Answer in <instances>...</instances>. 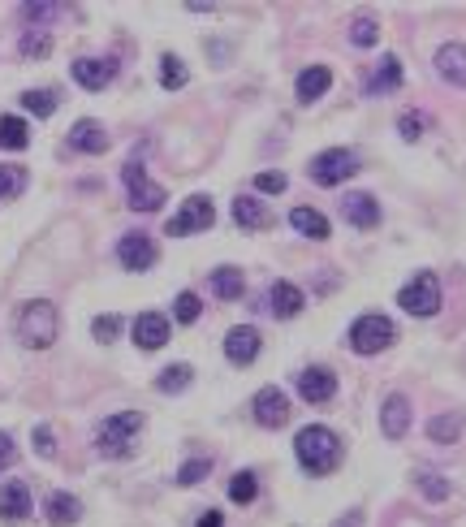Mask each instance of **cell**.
Returning <instances> with one entry per match:
<instances>
[{
    "mask_svg": "<svg viewBox=\"0 0 466 527\" xmlns=\"http://www.w3.org/2000/svg\"><path fill=\"white\" fill-rule=\"evenodd\" d=\"M294 454H298V467L307 475H329L341 463V441L324 424H311V428H303L294 437Z\"/></svg>",
    "mask_w": 466,
    "mask_h": 527,
    "instance_id": "6da1fadb",
    "label": "cell"
},
{
    "mask_svg": "<svg viewBox=\"0 0 466 527\" xmlns=\"http://www.w3.org/2000/svg\"><path fill=\"white\" fill-rule=\"evenodd\" d=\"M57 329H61V315L48 298H35V303H26L18 312V342L31 346V351H48L57 342Z\"/></svg>",
    "mask_w": 466,
    "mask_h": 527,
    "instance_id": "7a4b0ae2",
    "label": "cell"
},
{
    "mask_svg": "<svg viewBox=\"0 0 466 527\" xmlns=\"http://www.w3.org/2000/svg\"><path fill=\"white\" fill-rule=\"evenodd\" d=\"M143 432V410H116L96 428V449L104 458H126Z\"/></svg>",
    "mask_w": 466,
    "mask_h": 527,
    "instance_id": "3957f363",
    "label": "cell"
},
{
    "mask_svg": "<svg viewBox=\"0 0 466 527\" xmlns=\"http://www.w3.org/2000/svg\"><path fill=\"white\" fill-rule=\"evenodd\" d=\"M359 169H363L359 152H350V147H329V152H320V156L311 160L307 174L315 186H341V182H350Z\"/></svg>",
    "mask_w": 466,
    "mask_h": 527,
    "instance_id": "277c9868",
    "label": "cell"
},
{
    "mask_svg": "<svg viewBox=\"0 0 466 527\" xmlns=\"http://www.w3.org/2000/svg\"><path fill=\"white\" fill-rule=\"evenodd\" d=\"M121 182H126V199H130V208L135 212H155V208H164V186L147 177L143 169V160H126V169H121Z\"/></svg>",
    "mask_w": 466,
    "mask_h": 527,
    "instance_id": "5b68a950",
    "label": "cell"
},
{
    "mask_svg": "<svg viewBox=\"0 0 466 527\" xmlns=\"http://www.w3.org/2000/svg\"><path fill=\"white\" fill-rule=\"evenodd\" d=\"M393 337H397V329H393V320L380 312L371 315H359L354 325H350V346L359 354H380L393 346Z\"/></svg>",
    "mask_w": 466,
    "mask_h": 527,
    "instance_id": "8992f818",
    "label": "cell"
},
{
    "mask_svg": "<svg viewBox=\"0 0 466 527\" xmlns=\"http://www.w3.org/2000/svg\"><path fill=\"white\" fill-rule=\"evenodd\" d=\"M397 307L410 315H436L441 312V281H436V273H415L397 290Z\"/></svg>",
    "mask_w": 466,
    "mask_h": 527,
    "instance_id": "52a82bcc",
    "label": "cell"
},
{
    "mask_svg": "<svg viewBox=\"0 0 466 527\" xmlns=\"http://www.w3.org/2000/svg\"><path fill=\"white\" fill-rule=\"evenodd\" d=\"M216 221V208L208 195H191L182 208H177V216L164 225V234L169 238H186V234H203V230H212Z\"/></svg>",
    "mask_w": 466,
    "mask_h": 527,
    "instance_id": "ba28073f",
    "label": "cell"
},
{
    "mask_svg": "<svg viewBox=\"0 0 466 527\" xmlns=\"http://www.w3.org/2000/svg\"><path fill=\"white\" fill-rule=\"evenodd\" d=\"M70 74H74V82L82 91H104L116 79V61L113 57H78L70 65Z\"/></svg>",
    "mask_w": 466,
    "mask_h": 527,
    "instance_id": "9c48e42d",
    "label": "cell"
},
{
    "mask_svg": "<svg viewBox=\"0 0 466 527\" xmlns=\"http://www.w3.org/2000/svg\"><path fill=\"white\" fill-rule=\"evenodd\" d=\"M251 410L259 428H285V419H290V402H285V393L276 390V385H264V390L255 393Z\"/></svg>",
    "mask_w": 466,
    "mask_h": 527,
    "instance_id": "30bf717a",
    "label": "cell"
},
{
    "mask_svg": "<svg viewBox=\"0 0 466 527\" xmlns=\"http://www.w3.org/2000/svg\"><path fill=\"white\" fill-rule=\"evenodd\" d=\"M155 242L147 234H126L116 242V259H121V268H130V273H147L155 264Z\"/></svg>",
    "mask_w": 466,
    "mask_h": 527,
    "instance_id": "8fae6325",
    "label": "cell"
},
{
    "mask_svg": "<svg viewBox=\"0 0 466 527\" xmlns=\"http://www.w3.org/2000/svg\"><path fill=\"white\" fill-rule=\"evenodd\" d=\"M259 329H251V325H238V329H229V337H225V354H229V363H238V368H251L255 359H259Z\"/></svg>",
    "mask_w": 466,
    "mask_h": 527,
    "instance_id": "7c38bea8",
    "label": "cell"
},
{
    "mask_svg": "<svg viewBox=\"0 0 466 527\" xmlns=\"http://www.w3.org/2000/svg\"><path fill=\"white\" fill-rule=\"evenodd\" d=\"M70 152H78V156H99V152H108V130L91 118L74 121V130H70Z\"/></svg>",
    "mask_w": 466,
    "mask_h": 527,
    "instance_id": "4fadbf2b",
    "label": "cell"
},
{
    "mask_svg": "<svg viewBox=\"0 0 466 527\" xmlns=\"http://www.w3.org/2000/svg\"><path fill=\"white\" fill-rule=\"evenodd\" d=\"M341 216H346L354 230H376L380 225V203L368 195V191H350L341 199Z\"/></svg>",
    "mask_w": 466,
    "mask_h": 527,
    "instance_id": "5bb4252c",
    "label": "cell"
},
{
    "mask_svg": "<svg viewBox=\"0 0 466 527\" xmlns=\"http://www.w3.org/2000/svg\"><path fill=\"white\" fill-rule=\"evenodd\" d=\"M298 393H303V402L324 407L332 393H337V376H332L329 368H303L298 372Z\"/></svg>",
    "mask_w": 466,
    "mask_h": 527,
    "instance_id": "9a60e30c",
    "label": "cell"
},
{
    "mask_svg": "<svg viewBox=\"0 0 466 527\" xmlns=\"http://www.w3.org/2000/svg\"><path fill=\"white\" fill-rule=\"evenodd\" d=\"M169 320L160 312H143L135 320V346L138 351H160V346H169Z\"/></svg>",
    "mask_w": 466,
    "mask_h": 527,
    "instance_id": "2e32d148",
    "label": "cell"
},
{
    "mask_svg": "<svg viewBox=\"0 0 466 527\" xmlns=\"http://www.w3.org/2000/svg\"><path fill=\"white\" fill-rule=\"evenodd\" d=\"M380 428H385L388 441H402L410 428V402L406 393H388L385 407H380Z\"/></svg>",
    "mask_w": 466,
    "mask_h": 527,
    "instance_id": "e0dca14e",
    "label": "cell"
},
{
    "mask_svg": "<svg viewBox=\"0 0 466 527\" xmlns=\"http://www.w3.org/2000/svg\"><path fill=\"white\" fill-rule=\"evenodd\" d=\"M26 514H31V488H26V480L0 485V519L5 523H22Z\"/></svg>",
    "mask_w": 466,
    "mask_h": 527,
    "instance_id": "ac0fdd59",
    "label": "cell"
},
{
    "mask_svg": "<svg viewBox=\"0 0 466 527\" xmlns=\"http://www.w3.org/2000/svg\"><path fill=\"white\" fill-rule=\"evenodd\" d=\"M436 74L453 87H466V43H445L436 52Z\"/></svg>",
    "mask_w": 466,
    "mask_h": 527,
    "instance_id": "d6986e66",
    "label": "cell"
},
{
    "mask_svg": "<svg viewBox=\"0 0 466 527\" xmlns=\"http://www.w3.org/2000/svg\"><path fill=\"white\" fill-rule=\"evenodd\" d=\"M268 298H272V315H276V320H290V315L303 312V290H298L294 281H272Z\"/></svg>",
    "mask_w": 466,
    "mask_h": 527,
    "instance_id": "ffe728a7",
    "label": "cell"
},
{
    "mask_svg": "<svg viewBox=\"0 0 466 527\" xmlns=\"http://www.w3.org/2000/svg\"><path fill=\"white\" fill-rule=\"evenodd\" d=\"M329 87H332V70H329V65H311V70H303V74H298V87H294V91H298V99H303V104H315V99L324 96Z\"/></svg>",
    "mask_w": 466,
    "mask_h": 527,
    "instance_id": "44dd1931",
    "label": "cell"
},
{
    "mask_svg": "<svg viewBox=\"0 0 466 527\" xmlns=\"http://www.w3.org/2000/svg\"><path fill=\"white\" fill-rule=\"evenodd\" d=\"M43 514H48V523L52 527H74L78 519H82V502H78L74 493H52Z\"/></svg>",
    "mask_w": 466,
    "mask_h": 527,
    "instance_id": "7402d4cb",
    "label": "cell"
},
{
    "mask_svg": "<svg viewBox=\"0 0 466 527\" xmlns=\"http://www.w3.org/2000/svg\"><path fill=\"white\" fill-rule=\"evenodd\" d=\"M397 87H402V61L380 57L376 74L368 79V96H388V91H397Z\"/></svg>",
    "mask_w": 466,
    "mask_h": 527,
    "instance_id": "603a6c76",
    "label": "cell"
},
{
    "mask_svg": "<svg viewBox=\"0 0 466 527\" xmlns=\"http://www.w3.org/2000/svg\"><path fill=\"white\" fill-rule=\"evenodd\" d=\"M290 225H294V230H298L303 238H315V242H324V238L332 234V225H329V221H324V216L315 212V208H303V203H298V208L290 212Z\"/></svg>",
    "mask_w": 466,
    "mask_h": 527,
    "instance_id": "cb8c5ba5",
    "label": "cell"
},
{
    "mask_svg": "<svg viewBox=\"0 0 466 527\" xmlns=\"http://www.w3.org/2000/svg\"><path fill=\"white\" fill-rule=\"evenodd\" d=\"M233 221H238L242 230H264V225H272L268 208H264L259 199H251V195H238V199H233Z\"/></svg>",
    "mask_w": 466,
    "mask_h": 527,
    "instance_id": "d4e9b609",
    "label": "cell"
},
{
    "mask_svg": "<svg viewBox=\"0 0 466 527\" xmlns=\"http://www.w3.org/2000/svg\"><path fill=\"white\" fill-rule=\"evenodd\" d=\"M26 143H31V126L22 118H14V113H5V118H0V147H5V152H22Z\"/></svg>",
    "mask_w": 466,
    "mask_h": 527,
    "instance_id": "484cf974",
    "label": "cell"
},
{
    "mask_svg": "<svg viewBox=\"0 0 466 527\" xmlns=\"http://www.w3.org/2000/svg\"><path fill=\"white\" fill-rule=\"evenodd\" d=\"M208 286H212L216 298L233 303V298H242V286H247V281H242V273H238V268H229V264H225V268H216V273L208 277Z\"/></svg>",
    "mask_w": 466,
    "mask_h": 527,
    "instance_id": "4316f807",
    "label": "cell"
},
{
    "mask_svg": "<svg viewBox=\"0 0 466 527\" xmlns=\"http://www.w3.org/2000/svg\"><path fill=\"white\" fill-rule=\"evenodd\" d=\"M160 82H164L169 91H182V87L191 82V70H186V61L173 57V52H164V57H160Z\"/></svg>",
    "mask_w": 466,
    "mask_h": 527,
    "instance_id": "83f0119b",
    "label": "cell"
},
{
    "mask_svg": "<svg viewBox=\"0 0 466 527\" xmlns=\"http://www.w3.org/2000/svg\"><path fill=\"white\" fill-rule=\"evenodd\" d=\"M427 437L441 441V446H453V441L462 437V415H453V410H449V415H436V419L427 424Z\"/></svg>",
    "mask_w": 466,
    "mask_h": 527,
    "instance_id": "f1b7e54d",
    "label": "cell"
},
{
    "mask_svg": "<svg viewBox=\"0 0 466 527\" xmlns=\"http://www.w3.org/2000/svg\"><path fill=\"white\" fill-rule=\"evenodd\" d=\"M191 381H194L191 363H173V368H164L160 376H155V390H160V393H182Z\"/></svg>",
    "mask_w": 466,
    "mask_h": 527,
    "instance_id": "f546056e",
    "label": "cell"
},
{
    "mask_svg": "<svg viewBox=\"0 0 466 527\" xmlns=\"http://www.w3.org/2000/svg\"><path fill=\"white\" fill-rule=\"evenodd\" d=\"M229 497L238 506H251L255 497H259V480H255V471H238L229 480Z\"/></svg>",
    "mask_w": 466,
    "mask_h": 527,
    "instance_id": "4dcf8cb0",
    "label": "cell"
},
{
    "mask_svg": "<svg viewBox=\"0 0 466 527\" xmlns=\"http://www.w3.org/2000/svg\"><path fill=\"white\" fill-rule=\"evenodd\" d=\"M22 104L31 118H52L57 113V91H22Z\"/></svg>",
    "mask_w": 466,
    "mask_h": 527,
    "instance_id": "1f68e13d",
    "label": "cell"
},
{
    "mask_svg": "<svg viewBox=\"0 0 466 527\" xmlns=\"http://www.w3.org/2000/svg\"><path fill=\"white\" fill-rule=\"evenodd\" d=\"M22 191H26V169H18V165H0V203L22 195Z\"/></svg>",
    "mask_w": 466,
    "mask_h": 527,
    "instance_id": "d6a6232c",
    "label": "cell"
},
{
    "mask_svg": "<svg viewBox=\"0 0 466 527\" xmlns=\"http://www.w3.org/2000/svg\"><path fill=\"white\" fill-rule=\"evenodd\" d=\"M376 40H380L376 18H368V14H363V18H354V26H350V43H354V48H371Z\"/></svg>",
    "mask_w": 466,
    "mask_h": 527,
    "instance_id": "836d02e7",
    "label": "cell"
},
{
    "mask_svg": "<svg viewBox=\"0 0 466 527\" xmlns=\"http://www.w3.org/2000/svg\"><path fill=\"white\" fill-rule=\"evenodd\" d=\"M199 315H203V303H199V294H177V303H173V320L177 325H194V320H199Z\"/></svg>",
    "mask_w": 466,
    "mask_h": 527,
    "instance_id": "e575fe53",
    "label": "cell"
},
{
    "mask_svg": "<svg viewBox=\"0 0 466 527\" xmlns=\"http://www.w3.org/2000/svg\"><path fill=\"white\" fill-rule=\"evenodd\" d=\"M121 325H126L121 315H96L91 333H96V342H104V346H108V342H116V337H121Z\"/></svg>",
    "mask_w": 466,
    "mask_h": 527,
    "instance_id": "d590c367",
    "label": "cell"
},
{
    "mask_svg": "<svg viewBox=\"0 0 466 527\" xmlns=\"http://www.w3.org/2000/svg\"><path fill=\"white\" fill-rule=\"evenodd\" d=\"M419 488H424L427 502H445V497H449V480L432 475V471H419Z\"/></svg>",
    "mask_w": 466,
    "mask_h": 527,
    "instance_id": "8d00e7d4",
    "label": "cell"
},
{
    "mask_svg": "<svg viewBox=\"0 0 466 527\" xmlns=\"http://www.w3.org/2000/svg\"><path fill=\"white\" fill-rule=\"evenodd\" d=\"M208 471H212V458H191L177 471V485H199V480H208Z\"/></svg>",
    "mask_w": 466,
    "mask_h": 527,
    "instance_id": "74e56055",
    "label": "cell"
},
{
    "mask_svg": "<svg viewBox=\"0 0 466 527\" xmlns=\"http://www.w3.org/2000/svg\"><path fill=\"white\" fill-rule=\"evenodd\" d=\"M285 186H290V177H285V174H276V169H268V174H259V177H255V191H259V195H281Z\"/></svg>",
    "mask_w": 466,
    "mask_h": 527,
    "instance_id": "f35d334b",
    "label": "cell"
},
{
    "mask_svg": "<svg viewBox=\"0 0 466 527\" xmlns=\"http://www.w3.org/2000/svg\"><path fill=\"white\" fill-rule=\"evenodd\" d=\"M48 48H52V40H48V31H31V35H26V40H22V52H26V57H48Z\"/></svg>",
    "mask_w": 466,
    "mask_h": 527,
    "instance_id": "ab89813d",
    "label": "cell"
},
{
    "mask_svg": "<svg viewBox=\"0 0 466 527\" xmlns=\"http://www.w3.org/2000/svg\"><path fill=\"white\" fill-rule=\"evenodd\" d=\"M397 135L406 138V143H415V138L424 135V113H406V118L397 121Z\"/></svg>",
    "mask_w": 466,
    "mask_h": 527,
    "instance_id": "60d3db41",
    "label": "cell"
},
{
    "mask_svg": "<svg viewBox=\"0 0 466 527\" xmlns=\"http://www.w3.org/2000/svg\"><path fill=\"white\" fill-rule=\"evenodd\" d=\"M61 14V5H22V18L26 22H48V18H57Z\"/></svg>",
    "mask_w": 466,
    "mask_h": 527,
    "instance_id": "b9f144b4",
    "label": "cell"
},
{
    "mask_svg": "<svg viewBox=\"0 0 466 527\" xmlns=\"http://www.w3.org/2000/svg\"><path fill=\"white\" fill-rule=\"evenodd\" d=\"M14 463H18V446H14L9 432H0V471H9Z\"/></svg>",
    "mask_w": 466,
    "mask_h": 527,
    "instance_id": "7bdbcfd3",
    "label": "cell"
},
{
    "mask_svg": "<svg viewBox=\"0 0 466 527\" xmlns=\"http://www.w3.org/2000/svg\"><path fill=\"white\" fill-rule=\"evenodd\" d=\"M35 449L43 454V458H52V454H57V441H52V428H48V424H39L35 428Z\"/></svg>",
    "mask_w": 466,
    "mask_h": 527,
    "instance_id": "ee69618b",
    "label": "cell"
},
{
    "mask_svg": "<svg viewBox=\"0 0 466 527\" xmlns=\"http://www.w3.org/2000/svg\"><path fill=\"white\" fill-rule=\"evenodd\" d=\"M199 527H225V519H220V510H208V514L199 519Z\"/></svg>",
    "mask_w": 466,
    "mask_h": 527,
    "instance_id": "f6af8a7d",
    "label": "cell"
}]
</instances>
